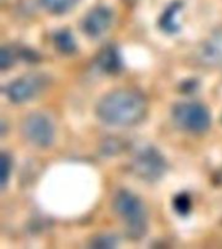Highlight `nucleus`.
I'll return each mask as SVG.
<instances>
[{
  "mask_svg": "<svg viewBox=\"0 0 222 249\" xmlns=\"http://www.w3.org/2000/svg\"><path fill=\"white\" fill-rule=\"evenodd\" d=\"M147 109V99L143 93L134 89H118L99 101L96 113L105 124L132 126L144 120Z\"/></svg>",
  "mask_w": 222,
  "mask_h": 249,
  "instance_id": "nucleus-1",
  "label": "nucleus"
},
{
  "mask_svg": "<svg viewBox=\"0 0 222 249\" xmlns=\"http://www.w3.org/2000/svg\"><path fill=\"white\" fill-rule=\"evenodd\" d=\"M114 209L130 236L139 239L147 232V212L138 196L129 191H120L114 198Z\"/></svg>",
  "mask_w": 222,
  "mask_h": 249,
  "instance_id": "nucleus-2",
  "label": "nucleus"
},
{
  "mask_svg": "<svg viewBox=\"0 0 222 249\" xmlns=\"http://www.w3.org/2000/svg\"><path fill=\"white\" fill-rule=\"evenodd\" d=\"M173 118L179 127L186 131L204 132L210 124V114L208 109L198 103H181L173 109Z\"/></svg>",
  "mask_w": 222,
  "mask_h": 249,
  "instance_id": "nucleus-3",
  "label": "nucleus"
},
{
  "mask_svg": "<svg viewBox=\"0 0 222 249\" xmlns=\"http://www.w3.org/2000/svg\"><path fill=\"white\" fill-rule=\"evenodd\" d=\"M48 78L44 74H26L8 85L7 96L13 103H25L42 92L48 85Z\"/></svg>",
  "mask_w": 222,
  "mask_h": 249,
  "instance_id": "nucleus-4",
  "label": "nucleus"
},
{
  "mask_svg": "<svg viewBox=\"0 0 222 249\" xmlns=\"http://www.w3.org/2000/svg\"><path fill=\"white\" fill-rule=\"evenodd\" d=\"M22 130L26 139L37 147H48L54 142V124L42 113H34L27 117L23 122Z\"/></svg>",
  "mask_w": 222,
  "mask_h": 249,
  "instance_id": "nucleus-5",
  "label": "nucleus"
},
{
  "mask_svg": "<svg viewBox=\"0 0 222 249\" xmlns=\"http://www.w3.org/2000/svg\"><path fill=\"white\" fill-rule=\"evenodd\" d=\"M132 169L140 178L146 180H156L164 174L166 169V162L159 152L148 147L135 156L132 161Z\"/></svg>",
  "mask_w": 222,
  "mask_h": 249,
  "instance_id": "nucleus-6",
  "label": "nucleus"
},
{
  "mask_svg": "<svg viewBox=\"0 0 222 249\" xmlns=\"http://www.w3.org/2000/svg\"><path fill=\"white\" fill-rule=\"evenodd\" d=\"M112 19L113 13L109 8L96 7L90 11L83 18L82 29L91 38H97L108 30L109 26L112 25Z\"/></svg>",
  "mask_w": 222,
  "mask_h": 249,
  "instance_id": "nucleus-7",
  "label": "nucleus"
},
{
  "mask_svg": "<svg viewBox=\"0 0 222 249\" xmlns=\"http://www.w3.org/2000/svg\"><path fill=\"white\" fill-rule=\"evenodd\" d=\"M200 56L205 64H222V31H217L203 44Z\"/></svg>",
  "mask_w": 222,
  "mask_h": 249,
  "instance_id": "nucleus-8",
  "label": "nucleus"
},
{
  "mask_svg": "<svg viewBox=\"0 0 222 249\" xmlns=\"http://www.w3.org/2000/svg\"><path fill=\"white\" fill-rule=\"evenodd\" d=\"M97 65L100 69L107 73H116L121 68L120 54L113 47H108L101 51V53L97 57Z\"/></svg>",
  "mask_w": 222,
  "mask_h": 249,
  "instance_id": "nucleus-9",
  "label": "nucleus"
},
{
  "mask_svg": "<svg viewBox=\"0 0 222 249\" xmlns=\"http://www.w3.org/2000/svg\"><path fill=\"white\" fill-rule=\"evenodd\" d=\"M179 8H181V3L171 4L160 19V25L167 33H175L179 30L178 22L175 21V16L179 13Z\"/></svg>",
  "mask_w": 222,
  "mask_h": 249,
  "instance_id": "nucleus-10",
  "label": "nucleus"
},
{
  "mask_svg": "<svg viewBox=\"0 0 222 249\" xmlns=\"http://www.w3.org/2000/svg\"><path fill=\"white\" fill-rule=\"evenodd\" d=\"M54 39L57 50L62 53H73L75 51V42H74V38L69 31H58V33L55 34Z\"/></svg>",
  "mask_w": 222,
  "mask_h": 249,
  "instance_id": "nucleus-11",
  "label": "nucleus"
},
{
  "mask_svg": "<svg viewBox=\"0 0 222 249\" xmlns=\"http://www.w3.org/2000/svg\"><path fill=\"white\" fill-rule=\"evenodd\" d=\"M78 1L79 0H42V4L51 13L61 15V13H65L73 7H75Z\"/></svg>",
  "mask_w": 222,
  "mask_h": 249,
  "instance_id": "nucleus-12",
  "label": "nucleus"
},
{
  "mask_svg": "<svg viewBox=\"0 0 222 249\" xmlns=\"http://www.w3.org/2000/svg\"><path fill=\"white\" fill-rule=\"evenodd\" d=\"M174 208L177 213H179L181 215H186L191 209L190 196L186 194H181L178 196H175Z\"/></svg>",
  "mask_w": 222,
  "mask_h": 249,
  "instance_id": "nucleus-13",
  "label": "nucleus"
},
{
  "mask_svg": "<svg viewBox=\"0 0 222 249\" xmlns=\"http://www.w3.org/2000/svg\"><path fill=\"white\" fill-rule=\"evenodd\" d=\"M9 173H11V159L8 157L7 153H3L1 155V183H3V187H5L7 184Z\"/></svg>",
  "mask_w": 222,
  "mask_h": 249,
  "instance_id": "nucleus-14",
  "label": "nucleus"
},
{
  "mask_svg": "<svg viewBox=\"0 0 222 249\" xmlns=\"http://www.w3.org/2000/svg\"><path fill=\"white\" fill-rule=\"evenodd\" d=\"M15 60V54L12 52L11 47H4L1 50V69L5 70L8 66H11Z\"/></svg>",
  "mask_w": 222,
  "mask_h": 249,
  "instance_id": "nucleus-15",
  "label": "nucleus"
}]
</instances>
